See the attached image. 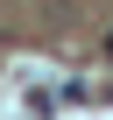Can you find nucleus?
Segmentation results:
<instances>
[{"mask_svg": "<svg viewBox=\"0 0 113 120\" xmlns=\"http://www.w3.org/2000/svg\"><path fill=\"white\" fill-rule=\"evenodd\" d=\"M106 49H113V42H106Z\"/></svg>", "mask_w": 113, "mask_h": 120, "instance_id": "nucleus-1", "label": "nucleus"}]
</instances>
